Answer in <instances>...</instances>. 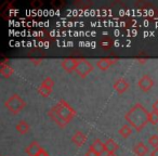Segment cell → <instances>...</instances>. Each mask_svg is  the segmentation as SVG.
Instances as JSON below:
<instances>
[{"label": "cell", "mask_w": 158, "mask_h": 156, "mask_svg": "<svg viewBox=\"0 0 158 156\" xmlns=\"http://www.w3.org/2000/svg\"><path fill=\"white\" fill-rule=\"evenodd\" d=\"M149 112L141 103H136L128 113H126L125 119L134 130L138 132L149 123Z\"/></svg>", "instance_id": "cell-1"}, {"label": "cell", "mask_w": 158, "mask_h": 156, "mask_svg": "<svg viewBox=\"0 0 158 156\" xmlns=\"http://www.w3.org/2000/svg\"><path fill=\"white\" fill-rule=\"evenodd\" d=\"M55 111L57 112V114L66 121V123H70L73 120L75 116H76V111L68 104L67 101L65 100H60L54 106H52Z\"/></svg>", "instance_id": "cell-2"}, {"label": "cell", "mask_w": 158, "mask_h": 156, "mask_svg": "<svg viewBox=\"0 0 158 156\" xmlns=\"http://www.w3.org/2000/svg\"><path fill=\"white\" fill-rule=\"evenodd\" d=\"M5 106L12 114H19L24 110V108L26 106V102L24 101V99L21 95H12L9 99L6 100Z\"/></svg>", "instance_id": "cell-3"}, {"label": "cell", "mask_w": 158, "mask_h": 156, "mask_svg": "<svg viewBox=\"0 0 158 156\" xmlns=\"http://www.w3.org/2000/svg\"><path fill=\"white\" fill-rule=\"evenodd\" d=\"M93 70V65L88 61V60L84 59H78L77 62V66H76V74L81 78H86L89 74H91Z\"/></svg>", "instance_id": "cell-4"}, {"label": "cell", "mask_w": 158, "mask_h": 156, "mask_svg": "<svg viewBox=\"0 0 158 156\" xmlns=\"http://www.w3.org/2000/svg\"><path fill=\"white\" fill-rule=\"evenodd\" d=\"M138 87L143 92H148L154 87V80L149 75H143L138 82Z\"/></svg>", "instance_id": "cell-5"}, {"label": "cell", "mask_w": 158, "mask_h": 156, "mask_svg": "<svg viewBox=\"0 0 158 156\" xmlns=\"http://www.w3.org/2000/svg\"><path fill=\"white\" fill-rule=\"evenodd\" d=\"M77 62H78V59L76 57H65L62 60L61 66L66 73H73L76 70Z\"/></svg>", "instance_id": "cell-6"}, {"label": "cell", "mask_w": 158, "mask_h": 156, "mask_svg": "<svg viewBox=\"0 0 158 156\" xmlns=\"http://www.w3.org/2000/svg\"><path fill=\"white\" fill-rule=\"evenodd\" d=\"M113 87H114L115 91H116L118 95H123V93H125L126 91L129 89L130 84L125 79V78H123V77H121V78H118V79L115 80Z\"/></svg>", "instance_id": "cell-7"}, {"label": "cell", "mask_w": 158, "mask_h": 156, "mask_svg": "<svg viewBox=\"0 0 158 156\" xmlns=\"http://www.w3.org/2000/svg\"><path fill=\"white\" fill-rule=\"evenodd\" d=\"M118 57H102L97 62V66L101 70H107L112 65L117 63Z\"/></svg>", "instance_id": "cell-8"}, {"label": "cell", "mask_w": 158, "mask_h": 156, "mask_svg": "<svg viewBox=\"0 0 158 156\" xmlns=\"http://www.w3.org/2000/svg\"><path fill=\"white\" fill-rule=\"evenodd\" d=\"M48 115H49V117H50L51 120L54 121V123L56 124V125L59 126L60 128H65L66 127L67 123H66V121L64 120V119L62 118V117L60 116L59 114H57V112L53 108H50V110L48 111Z\"/></svg>", "instance_id": "cell-9"}, {"label": "cell", "mask_w": 158, "mask_h": 156, "mask_svg": "<svg viewBox=\"0 0 158 156\" xmlns=\"http://www.w3.org/2000/svg\"><path fill=\"white\" fill-rule=\"evenodd\" d=\"M13 67L8 61H2L0 63V74L2 75L5 78H10L12 76V74H13Z\"/></svg>", "instance_id": "cell-10"}, {"label": "cell", "mask_w": 158, "mask_h": 156, "mask_svg": "<svg viewBox=\"0 0 158 156\" xmlns=\"http://www.w3.org/2000/svg\"><path fill=\"white\" fill-rule=\"evenodd\" d=\"M86 140H87V136L81 131V130L76 131L74 133V136L72 137V142L78 147L82 146V145L85 144V142H86Z\"/></svg>", "instance_id": "cell-11"}, {"label": "cell", "mask_w": 158, "mask_h": 156, "mask_svg": "<svg viewBox=\"0 0 158 156\" xmlns=\"http://www.w3.org/2000/svg\"><path fill=\"white\" fill-rule=\"evenodd\" d=\"M42 149H44V147L40 146V144L37 141H33V142L29 143V145L26 147L25 152H26V154L28 156H37Z\"/></svg>", "instance_id": "cell-12"}, {"label": "cell", "mask_w": 158, "mask_h": 156, "mask_svg": "<svg viewBox=\"0 0 158 156\" xmlns=\"http://www.w3.org/2000/svg\"><path fill=\"white\" fill-rule=\"evenodd\" d=\"M104 147H105V152L107 154H115V152L119 149V145L113 139H107L104 143Z\"/></svg>", "instance_id": "cell-13"}, {"label": "cell", "mask_w": 158, "mask_h": 156, "mask_svg": "<svg viewBox=\"0 0 158 156\" xmlns=\"http://www.w3.org/2000/svg\"><path fill=\"white\" fill-rule=\"evenodd\" d=\"M133 153L136 156H145L148 153V147L143 142H139L133 146Z\"/></svg>", "instance_id": "cell-14"}, {"label": "cell", "mask_w": 158, "mask_h": 156, "mask_svg": "<svg viewBox=\"0 0 158 156\" xmlns=\"http://www.w3.org/2000/svg\"><path fill=\"white\" fill-rule=\"evenodd\" d=\"M90 147H92L93 150H94L95 152H97L98 154H99L100 156L102 155V154L105 152V147H104V143L102 142L100 139H95V140H93L92 144L90 145Z\"/></svg>", "instance_id": "cell-15"}, {"label": "cell", "mask_w": 158, "mask_h": 156, "mask_svg": "<svg viewBox=\"0 0 158 156\" xmlns=\"http://www.w3.org/2000/svg\"><path fill=\"white\" fill-rule=\"evenodd\" d=\"M100 46L104 50H110L114 46V40L110 37V36H104L102 37L101 41H100Z\"/></svg>", "instance_id": "cell-16"}, {"label": "cell", "mask_w": 158, "mask_h": 156, "mask_svg": "<svg viewBox=\"0 0 158 156\" xmlns=\"http://www.w3.org/2000/svg\"><path fill=\"white\" fill-rule=\"evenodd\" d=\"M15 129H16V131H18L19 133L25 134V133H27V132L29 131V125H28V123H27V121L20 120L18 124H16Z\"/></svg>", "instance_id": "cell-17"}, {"label": "cell", "mask_w": 158, "mask_h": 156, "mask_svg": "<svg viewBox=\"0 0 158 156\" xmlns=\"http://www.w3.org/2000/svg\"><path fill=\"white\" fill-rule=\"evenodd\" d=\"M119 134L123 137V139H127L131 136L132 133V127L130 125H123V127L119 129Z\"/></svg>", "instance_id": "cell-18"}, {"label": "cell", "mask_w": 158, "mask_h": 156, "mask_svg": "<svg viewBox=\"0 0 158 156\" xmlns=\"http://www.w3.org/2000/svg\"><path fill=\"white\" fill-rule=\"evenodd\" d=\"M37 91H38V93H39V95H41L42 98H48L49 95H51V92H52V89H49V88H47V87L40 85V86L38 87Z\"/></svg>", "instance_id": "cell-19"}, {"label": "cell", "mask_w": 158, "mask_h": 156, "mask_svg": "<svg viewBox=\"0 0 158 156\" xmlns=\"http://www.w3.org/2000/svg\"><path fill=\"white\" fill-rule=\"evenodd\" d=\"M148 144L151 145V146H153L154 149H157L158 147V134H153V136L149 137Z\"/></svg>", "instance_id": "cell-20"}, {"label": "cell", "mask_w": 158, "mask_h": 156, "mask_svg": "<svg viewBox=\"0 0 158 156\" xmlns=\"http://www.w3.org/2000/svg\"><path fill=\"white\" fill-rule=\"evenodd\" d=\"M41 85L49 89H53V87H54V82H53V79L50 78V77H46L44 79V82H41Z\"/></svg>", "instance_id": "cell-21"}, {"label": "cell", "mask_w": 158, "mask_h": 156, "mask_svg": "<svg viewBox=\"0 0 158 156\" xmlns=\"http://www.w3.org/2000/svg\"><path fill=\"white\" fill-rule=\"evenodd\" d=\"M149 123L152 124V125H157L158 124V113L157 112H149Z\"/></svg>", "instance_id": "cell-22"}, {"label": "cell", "mask_w": 158, "mask_h": 156, "mask_svg": "<svg viewBox=\"0 0 158 156\" xmlns=\"http://www.w3.org/2000/svg\"><path fill=\"white\" fill-rule=\"evenodd\" d=\"M86 156H100V155L92 149V147L89 146V150L86 152Z\"/></svg>", "instance_id": "cell-23"}, {"label": "cell", "mask_w": 158, "mask_h": 156, "mask_svg": "<svg viewBox=\"0 0 158 156\" xmlns=\"http://www.w3.org/2000/svg\"><path fill=\"white\" fill-rule=\"evenodd\" d=\"M147 60H148V57H135V61L138 62V63H141V64H144Z\"/></svg>", "instance_id": "cell-24"}, {"label": "cell", "mask_w": 158, "mask_h": 156, "mask_svg": "<svg viewBox=\"0 0 158 156\" xmlns=\"http://www.w3.org/2000/svg\"><path fill=\"white\" fill-rule=\"evenodd\" d=\"M152 108H153L154 112H157L158 113V100H156V101L154 102L153 105H152Z\"/></svg>", "instance_id": "cell-25"}, {"label": "cell", "mask_w": 158, "mask_h": 156, "mask_svg": "<svg viewBox=\"0 0 158 156\" xmlns=\"http://www.w3.org/2000/svg\"><path fill=\"white\" fill-rule=\"evenodd\" d=\"M151 156H158V147L157 149H154L153 151L151 152Z\"/></svg>", "instance_id": "cell-26"}, {"label": "cell", "mask_w": 158, "mask_h": 156, "mask_svg": "<svg viewBox=\"0 0 158 156\" xmlns=\"http://www.w3.org/2000/svg\"><path fill=\"white\" fill-rule=\"evenodd\" d=\"M40 5H41V2H38V1H33L31 2V7H35V8L39 7Z\"/></svg>", "instance_id": "cell-27"}, {"label": "cell", "mask_w": 158, "mask_h": 156, "mask_svg": "<svg viewBox=\"0 0 158 156\" xmlns=\"http://www.w3.org/2000/svg\"><path fill=\"white\" fill-rule=\"evenodd\" d=\"M106 156H117L116 154H106Z\"/></svg>", "instance_id": "cell-28"}, {"label": "cell", "mask_w": 158, "mask_h": 156, "mask_svg": "<svg viewBox=\"0 0 158 156\" xmlns=\"http://www.w3.org/2000/svg\"><path fill=\"white\" fill-rule=\"evenodd\" d=\"M157 131H158V128H157Z\"/></svg>", "instance_id": "cell-29"}]
</instances>
